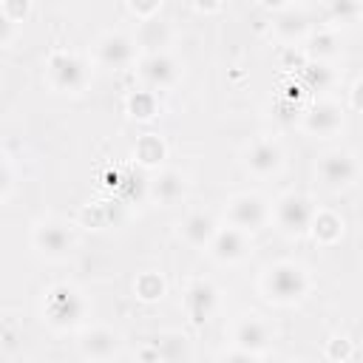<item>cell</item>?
<instances>
[{"label": "cell", "instance_id": "cell-1", "mask_svg": "<svg viewBox=\"0 0 363 363\" xmlns=\"http://www.w3.org/2000/svg\"><path fill=\"white\" fill-rule=\"evenodd\" d=\"M264 292L275 303H295L309 292V275L295 261H278L264 272Z\"/></svg>", "mask_w": 363, "mask_h": 363}, {"label": "cell", "instance_id": "cell-2", "mask_svg": "<svg viewBox=\"0 0 363 363\" xmlns=\"http://www.w3.org/2000/svg\"><path fill=\"white\" fill-rule=\"evenodd\" d=\"M85 315V301L79 295L77 286L71 284H57L48 289L45 295V318L51 326L57 329H68V326H77Z\"/></svg>", "mask_w": 363, "mask_h": 363}, {"label": "cell", "instance_id": "cell-3", "mask_svg": "<svg viewBox=\"0 0 363 363\" xmlns=\"http://www.w3.org/2000/svg\"><path fill=\"white\" fill-rule=\"evenodd\" d=\"M315 213L318 210H315L312 199H306L301 193H286L275 204V224L284 235H303L312 227Z\"/></svg>", "mask_w": 363, "mask_h": 363}, {"label": "cell", "instance_id": "cell-4", "mask_svg": "<svg viewBox=\"0 0 363 363\" xmlns=\"http://www.w3.org/2000/svg\"><path fill=\"white\" fill-rule=\"evenodd\" d=\"M269 218V207L264 201V196L258 193H238L230 199L227 204V221L230 227L241 230V233H252V230H261Z\"/></svg>", "mask_w": 363, "mask_h": 363}, {"label": "cell", "instance_id": "cell-5", "mask_svg": "<svg viewBox=\"0 0 363 363\" xmlns=\"http://www.w3.org/2000/svg\"><path fill=\"white\" fill-rule=\"evenodd\" d=\"M48 77L60 91H82L88 82V65L71 51H57L48 60Z\"/></svg>", "mask_w": 363, "mask_h": 363}, {"label": "cell", "instance_id": "cell-6", "mask_svg": "<svg viewBox=\"0 0 363 363\" xmlns=\"http://www.w3.org/2000/svg\"><path fill=\"white\" fill-rule=\"evenodd\" d=\"M31 241L48 258H65L74 250V233L62 221H43V224H37Z\"/></svg>", "mask_w": 363, "mask_h": 363}, {"label": "cell", "instance_id": "cell-7", "mask_svg": "<svg viewBox=\"0 0 363 363\" xmlns=\"http://www.w3.org/2000/svg\"><path fill=\"white\" fill-rule=\"evenodd\" d=\"M318 173H320V179H323L326 187H332V190L346 187V184H352L357 179V159L349 150H329L320 159Z\"/></svg>", "mask_w": 363, "mask_h": 363}, {"label": "cell", "instance_id": "cell-8", "mask_svg": "<svg viewBox=\"0 0 363 363\" xmlns=\"http://www.w3.org/2000/svg\"><path fill=\"white\" fill-rule=\"evenodd\" d=\"M233 340H235V349H244V352H264L272 340V329L269 323L261 318V315H244L235 320V329H233Z\"/></svg>", "mask_w": 363, "mask_h": 363}, {"label": "cell", "instance_id": "cell-9", "mask_svg": "<svg viewBox=\"0 0 363 363\" xmlns=\"http://www.w3.org/2000/svg\"><path fill=\"white\" fill-rule=\"evenodd\" d=\"M96 57L108 68H125L136 57V43L122 31H108L96 43Z\"/></svg>", "mask_w": 363, "mask_h": 363}, {"label": "cell", "instance_id": "cell-10", "mask_svg": "<svg viewBox=\"0 0 363 363\" xmlns=\"http://www.w3.org/2000/svg\"><path fill=\"white\" fill-rule=\"evenodd\" d=\"M244 164H247V170H252L255 176H272V173H278L281 164H284V150H281V145L272 142V139H255V142L247 147V153H244Z\"/></svg>", "mask_w": 363, "mask_h": 363}, {"label": "cell", "instance_id": "cell-11", "mask_svg": "<svg viewBox=\"0 0 363 363\" xmlns=\"http://www.w3.org/2000/svg\"><path fill=\"white\" fill-rule=\"evenodd\" d=\"M207 250L213 252L216 261L235 264V261H241L250 252V235L235 230V227H221V230H216V235H213Z\"/></svg>", "mask_w": 363, "mask_h": 363}, {"label": "cell", "instance_id": "cell-12", "mask_svg": "<svg viewBox=\"0 0 363 363\" xmlns=\"http://www.w3.org/2000/svg\"><path fill=\"white\" fill-rule=\"evenodd\" d=\"M139 77L150 88H170L179 77V68H176L173 57H167L164 51H153L139 62Z\"/></svg>", "mask_w": 363, "mask_h": 363}, {"label": "cell", "instance_id": "cell-13", "mask_svg": "<svg viewBox=\"0 0 363 363\" xmlns=\"http://www.w3.org/2000/svg\"><path fill=\"white\" fill-rule=\"evenodd\" d=\"M303 128L312 136H332L343 128V108L335 102H318L306 111L303 116Z\"/></svg>", "mask_w": 363, "mask_h": 363}, {"label": "cell", "instance_id": "cell-14", "mask_svg": "<svg viewBox=\"0 0 363 363\" xmlns=\"http://www.w3.org/2000/svg\"><path fill=\"white\" fill-rule=\"evenodd\" d=\"M182 227V238L190 244V247H210L213 235H216V218L204 210H193L190 216H184V221L179 224Z\"/></svg>", "mask_w": 363, "mask_h": 363}, {"label": "cell", "instance_id": "cell-15", "mask_svg": "<svg viewBox=\"0 0 363 363\" xmlns=\"http://www.w3.org/2000/svg\"><path fill=\"white\" fill-rule=\"evenodd\" d=\"M79 349L85 357H94V360H108L116 354L119 349V335L105 329V326H96V329H88L82 337H79Z\"/></svg>", "mask_w": 363, "mask_h": 363}, {"label": "cell", "instance_id": "cell-16", "mask_svg": "<svg viewBox=\"0 0 363 363\" xmlns=\"http://www.w3.org/2000/svg\"><path fill=\"white\" fill-rule=\"evenodd\" d=\"M216 301H218V292H216V286H213L210 281H196V284H190V289H187V295H184L187 312H190V318H193L196 323H201V320H207V318L213 315Z\"/></svg>", "mask_w": 363, "mask_h": 363}, {"label": "cell", "instance_id": "cell-17", "mask_svg": "<svg viewBox=\"0 0 363 363\" xmlns=\"http://www.w3.org/2000/svg\"><path fill=\"white\" fill-rule=\"evenodd\" d=\"M187 190V182L179 170H162L153 182H150V196L159 201V204H173L184 196Z\"/></svg>", "mask_w": 363, "mask_h": 363}, {"label": "cell", "instance_id": "cell-18", "mask_svg": "<svg viewBox=\"0 0 363 363\" xmlns=\"http://www.w3.org/2000/svg\"><path fill=\"white\" fill-rule=\"evenodd\" d=\"M275 31L286 40H295V37H303L309 31V14L298 6H284V11L275 17Z\"/></svg>", "mask_w": 363, "mask_h": 363}, {"label": "cell", "instance_id": "cell-19", "mask_svg": "<svg viewBox=\"0 0 363 363\" xmlns=\"http://www.w3.org/2000/svg\"><path fill=\"white\" fill-rule=\"evenodd\" d=\"M312 230H315V235H318L320 241H335V238H340V233H343V221H340L335 213H315Z\"/></svg>", "mask_w": 363, "mask_h": 363}, {"label": "cell", "instance_id": "cell-20", "mask_svg": "<svg viewBox=\"0 0 363 363\" xmlns=\"http://www.w3.org/2000/svg\"><path fill=\"white\" fill-rule=\"evenodd\" d=\"M164 40H167V26H164V23H156V20H145V23H142L139 43L147 45L150 54H153V51H162Z\"/></svg>", "mask_w": 363, "mask_h": 363}, {"label": "cell", "instance_id": "cell-21", "mask_svg": "<svg viewBox=\"0 0 363 363\" xmlns=\"http://www.w3.org/2000/svg\"><path fill=\"white\" fill-rule=\"evenodd\" d=\"M340 51V37L335 31H318L312 37V45H309V54L323 60V57H335Z\"/></svg>", "mask_w": 363, "mask_h": 363}, {"label": "cell", "instance_id": "cell-22", "mask_svg": "<svg viewBox=\"0 0 363 363\" xmlns=\"http://www.w3.org/2000/svg\"><path fill=\"white\" fill-rule=\"evenodd\" d=\"M162 153H164V147H162V142H159L156 136H145V139L139 142V147H136V156H139L142 162H147V164L159 162Z\"/></svg>", "mask_w": 363, "mask_h": 363}, {"label": "cell", "instance_id": "cell-23", "mask_svg": "<svg viewBox=\"0 0 363 363\" xmlns=\"http://www.w3.org/2000/svg\"><path fill=\"white\" fill-rule=\"evenodd\" d=\"M306 82L309 85H318V88H326L329 82H332V68L329 65H323V62H312V65H306Z\"/></svg>", "mask_w": 363, "mask_h": 363}, {"label": "cell", "instance_id": "cell-24", "mask_svg": "<svg viewBox=\"0 0 363 363\" xmlns=\"http://www.w3.org/2000/svg\"><path fill=\"white\" fill-rule=\"evenodd\" d=\"M130 111H133V116H153V111H156L153 94H136L130 99Z\"/></svg>", "mask_w": 363, "mask_h": 363}, {"label": "cell", "instance_id": "cell-25", "mask_svg": "<svg viewBox=\"0 0 363 363\" xmlns=\"http://www.w3.org/2000/svg\"><path fill=\"white\" fill-rule=\"evenodd\" d=\"M136 289H139L142 298H159V295H162V281H159L156 275H145Z\"/></svg>", "mask_w": 363, "mask_h": 363}, {"label": "cell", "instance_id": "cell-26", "mask_svg": "<svg viewBox=\"0 0 363 363\" xmlns=\"http://www.w3.org/2000/svg\"><path fill=\"white\" fill-rule=\"evenodd\" d=\"M221 363H258V357L252 352H244V349H233L221 357Z\"/></svg>", "mask_w": 363, "mask_h": 363}, {"label": "cell", "instance_id": "cell-27", "mask_svg": "<svg viewBox=\"0 0 363 363\" xmlns=\"http://www.w3.org/2000/svg\"><path fill=\"white\" fill-rule=\"evenodd\" d=\"M11 34H14V20L3 11V6H0V45H6L9 40H11Z\"/></svg>", "mask_w": 363, "mask_h": 363}, {"label": "cell", "instance_id": "cell-28", "mask_svg": "<svg viewBox=\"0 0 363 363\" xmlns=\"http://www.w3.org/2000/svg\"><path fill=\"white\" fill-rule=\"evenodd\" d=\"M349 352H352V343H349L346 337H335V340L329 343V354H332V357H337V354L346 357Z\"/></svg>", "mask_w": 363, "mask_h": 363}, {"label": "cell", "instance_id": "cell-29", "mask_svg": "<svg viewBox=\"0 0 363 363\" xmlns=\"http://www.w3.org/2000/svg\"><path fill=\"white\" fill-rule=\"evenodd\" d=\"M9 182H11V173H9L6 162H0V193H6V190H9Z\"/></svg>", "mask_w": 363, "mask_h": 363}]
</instances>
